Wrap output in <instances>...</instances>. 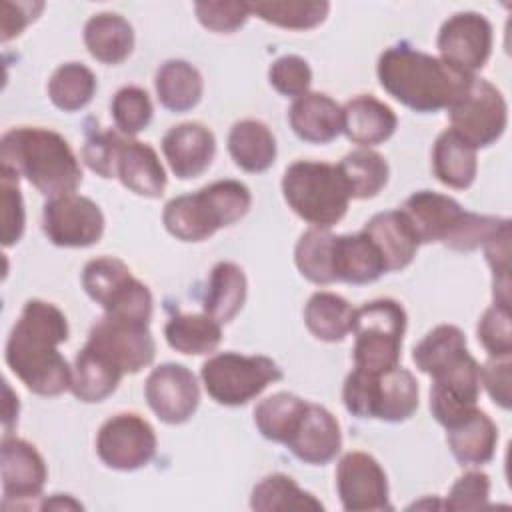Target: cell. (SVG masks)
I'll use <instances>...</instances> for the list:
<instances>
[{"label": "cell", "instance_id": "obj_1", "mask_svg": "<svg viewBox=\"0 0 512 512\" xmlns=\"http://www.w3.org/2000/svg\"><path fill=\"white\" fill-rule=\"evenodd\" d=\"M68 332V320L58 306L38 298L24 304L6 342V364L30 392L58 396L70 390L72 366L58 352Z\"/></svg>", "mask_w": 512, "mask_h": 512}, {"label": "cell", "instance_id": "obj_2", "mask_svg": "<svg viewBox=\"0 0 512 512\" xmlns=\"http://www.w3.org/2000/svg\"><path fill=\"white\" fill-rule=\"evenodd\" d=\"M376 74L380 86L414 112L448 110L474 78L440 56L420 52L408 44L386 48L378 58Z\"/></svg>", "mask_w": 512, "mask_h": 512}, {"label": "cell", "instance_id": "obj_3", "mask_svg": "<svg viewBox=\"0 0 512 512\" xmlns=\"http://www.w3.org/2000/svg\"><path fill=\"white\" fill-rule=\"evenodd\" d=\"M0 166L24 176L48 198L72 194L82 182L70 144L58 132L38 126H18L2 136Z\"/></svg>", "mask_w": 512, "mask_h": 512}, {"label": "cell", "instance_id": "obj_4", "mask_svg": "<svg viewBox=\"0 0 512 512\" xmlns=\"http://www.w3.org/2000/svg\"><path fill=\"white\" fill-rule=\"evenodd\" d=\"M252 194L238 180H216L194 194L172 198L162 212L168 234L182 242H202L232 226L250 210Z\"/></svg>", "mask_w": 512, "mask_h": 512}, {"label": "cell", "instance_id": "obj_5", "mask_svg": "<svg viewBox=\"0 0 512 512\" xmlns=\"http://www.w3.org/2000/svg\"><path fill=\"white\" fill-rule=\"evenodd\" d=\"M282 194L292 212L312 228L338 224L350 202V190L338 166L312 160H298L286 168Z\"/></svg>", "mask_w": 512, "mask_h": 512}, {"label": "cell", "instance_id": "obj_6", "mask_svg": "<svg viewBox=\"0 0 512 512\" xmlns=\"http://www.w3.org/2000/svg\"><path fill=\"white\" fill-rule=\"evenodd\" d=\"M418 396L414 374L400 364L378 374L354 368L342 388V400L350 414L384 422L408 420L418 408Z\"/></svg>", "mask_w": 512, "mask_h": 512}, {"label": "cell", "instance_id": "obj_7", "mask_svg": "<svg viewBox=\"0 0 512 512\" xmlns=\"http://www.w3.org/2000/svg\"><path fill=\"white\" fill-rule=\"evenodd\" d=\"M404 332L406 312L392 298H376L354 308V368L378 374L398 366Z\"/></svg>", "mask_w": 512, "mask_h": 512}, {"label": "cell", "instance_id": "obj_8", "mask_svg": "<svg viewBox=\"0 0 512 512\" xmlns=\"http://www.w3.org/2000/svg\"><path fill=\"white\" fill-rule=\"evenodd\" d=\"M208 396L222 406H242L284 378L282 368L268 356L220 352L200 368Z\"/></svg>", "mask_w": 512, "mask_h": 512}, {"label": "cell", "instance_id": "obj_9", "mask_svg": "<svg viewBox=\"0 0 512 512\" xmlns=\"http://www.w3.org/2000/svg\"><path fill=\"white\" fill-rule=\"evenodd\" d=\"M82 288L102 306L104 314L150 324L152 294L120 258L100 256L90 260L82 270Z\"/></svg>", "mask_w": 512, "mask_h": 512}, {"label": "cell", "instance_id": "obj_10", "mask_svg": "<svg viewBox=\"0 0 512 512\" xmlns=\"http://www.w3.org/2000/svg\"><path fill=\"white\" fill-rule=\"evenodd\" d=\"M450 124L470 146L486 148L506 130L508 106L502 92L482 78H472L464 94L448 108Z\"/></svg>", "mask_w": 512, "mask_h": 512}, {"label": "cell", "instance_id": "obj_11", "mask_svg": "<svg viewBox=\"0 0 512 512\" xmlns=\"http://www.w3.org/2000/svg\"><path fill=\"white\" fill-rule=\"evenodd\" d=\"M154 428L134 412L108 418L96 436L98 458L112 470L132 472L146 466L156 454Z\"/></svg>", "mask_w": 512, "mask_h": 512}, {"label": "cell", "instance_id": "obj_12", "mask_svg": "<svg viewBox=\"0 0 512 512\" xmlns=\"http://www.w3.org/2000/svg\"><path fill=\"white\" fill-rule=\"evenodd\" d=\"M42 230L60 248H86L104 234V214L96 202L76 192L48 198L42 210Z\"/></svg>", "mask_w": 512, "mask_h": 512}, {"label": "cell", "instance_id": "obj_13", "mask_svg": "<svg viewBox=\"0 0 512 512\" xmlns=\"http://www.w3.org/2000/svg\"><path fill=\"white\" fill-rule=\"evenodd\" d=\"M86 344L104 354L122 374L140 372L156 356V342L148 324L108 314L90 328Z\"/></svg>", "mask_w": 512, "mask_h": 512}, {"label": "cell", "instance_id": "obj_14", "mask_svg": "<svg viewBox=\"0 0 512 512\" xmlns=\"http://www.w3.org/2000/svg\"><path fill=\"white\" fill-rule=\"evenodd\" d=\"M480 364L470 352L432 376L430 412L446 430L470 416L480 396Z\"/></svg>", "mask_w": 512, "mask_h": 512}, {"label": "cell", "instance_id": "obj_15", "mask_svg": "<svg viewBox=\"0 0 512 512\" xmlns=\"http://www.w3.org/2000/svg\"><path fill=\"white\" fill-rule=\"evenodd\" d=\"M336 490L348 512L392 510L388 478L378 460L366 452H346L336 466Z\"/></svg>", "mask_w": 512, "mask_h": 512}, {"label": "cell", "instance_id": "obj_16", "mask_svg": "<svg viewBox=\"0 0 512 512\" xmlns=\"http://www.w3.org/2000/svg\"><path fill=\"white\" fill-rule=\"evenodd\" d=\"M144 396L150 410L166 424L188 422L200 404L196 376L176 362L160 364L148 374Z\"/></svg>", "mask_w": 512, "mask_h": 512}, {"label": "cell", "instance_id": "obj_17", "mask_svg": "<svg viewBox=\"0 0 512 512\" xmlns=\"http://www.w3.org/2000/svg\"><path fill=\"white\" fill-rule=\"evenodd\" d=\"M436 46L442 60L474 76L490 58L492 26L478 12H458L442 24Z\"/></svg>", "mask_w": 512, "mask_h": 512}, {"label": "cell", "instance_id": "obj_18", "mask_svg": "<svg viewBox=\"0 0 512 512\" xmlns=\"http://www.w3.org/2000/svg\"><path fill=\"white\" fill-rule=\"evenodd\" d=\"M0 474L4 502L14 500L16 506L22 500L38 498L48 478L44 458L36 446L10 434L4 436L0 446Z\"/></svg>", "mask_w": 512, "mask_h": 512}, {"label": "cell", "instance_id": "obj_19", "mask_svg": "<svg viewBox=\"0 0 512 512\" xmlns=\"http://www.w3.org/2000/svg\"><path fill=\"white\" fill-rule=\"evenodd\" d=\"M398 210L406 216L420 244L442 242L444 246L468 212L454 198L430 190L414 192Z\"/></svg>", "mask_w": 512, "mask_h": 512}, {"label": "cell", "instance_id": "obj_20", "mask_svg": "<svg viewBox=\"0 0 512 512\" xmlns=\"http://www.w3.org/2000/svg\"><path fill=\"white\" fill-rule=\"evenodd\" d=\"M284 446L304 464H328L342 446L340 424L328 408L308 402L296 430Z\"/></svg>", "mask_w": 512, "mask_h": 512}, {"label": "cell", "instance_id": "obj_21", "mask_svg": "<svg viewBox=\"0 0 512 512\" xmlns=\"http://www.w3.org/2000/svg\"><path fill=\"white\" fill-rule=\"evenodd\" d=\"M162 152L176 178L192 180L210 168L216 138L200 122H182L164 134Z\"/></svg>", "mask_w": 512, "mask_h": 512}, {"label": "cell", "instance_id": "obj_22", "mask_svg": "<svg viewBox=\"0 0 512 512\" xmlns=\"http://www.w3.org/2000/svg\"><path fill=\"white\" fill-rule=\"evenodd\" d=\"M114 178L144 198H160L166 188V172L156 150L124 134L114 160Z\"/></svg>", "mask_w": 512, "mask_h": 512}, {"label": "cell", "instance_id": "obj_23", "mask_svg": "<svg viewBox=\"0 0 512 512\" xmlns=\"http://www.w3.org/2000/svg\"><path fill=\"white\" fill-rule=\"evenodd\" d=\"M288 122L300 140L328 144L342 132V106L328 94L306 92L294 98Z\"/></svg>", "mask_w": 512, "mask_h": 512}, {"label": "cell", "instance_id": "obj_24", "mask_svg": "<svg viewBox=\"0 0 512 512\" xmlns=\"http://www.w3.org/2000/svg\"><path fill=\"white\" fill-rule=\"evenodd\" d=\"M396 126L394 110L370 94H360L342 106V132L362 148L386 142Z\"/></svg>", "mask_w": 512, "mask_h": 512}, {"label": "cell", "instance_id": "obj_25", "mask_svg": "<svg viewBox=\"0 0 512 512\" xmlns=\"http://www.w3.org/2000/svg\"><path fill=\"white\" fill-rule=\"evenodd\" d=\"M362 232L374 242L384 258L388 272L404 270L418 252V238L400 210H386L374 214Z\"/></svg>", "mask_w": 512, "mask_h": 512}, {"label": "cell", "instance_id": "obj_26", "mask_svg": "<svg viewBox=\"0 0 512 512\" xmlns=\"http://www.w3.org/2000/svg\"><path fill=\"white\" fill-rule=\"evenodd\" d=\"M332 264L336 282L348 284H370L388 272L382 254L364 232L336 236Z\"/></svg>", "mask_w": 512, "mask_h": 512}, {"label": "cell", "instance_id": "obj_27", "mask_svg": "<svg viewBox=\"0 0 512 512\" xmlns=\"http://www.w3.org/2000/svg\"><path fill=\"white\" fill-rule=\"evenodd\" d=\"M446 442L462 466H482L494 458L498 444V428L492 418L476 408L462 422L446 430Z\"/></svg>", "mask_w": 512, "mask_h": 512}, {"label": "cell", "instance_id": "obj_28", "mask_svg": "<svg viewBox=\"0 0 512 512\" xmlns=\"http://www.w3.org/2000/svg\"><path fill=\"white\" fill-rule=\"evenodd\" d=\"M122 372L96 348L84 344L72 364L70 392L86 404L106 400L120 384Z\"/></svg>", "mask_w": 512, "mask_h": 512}, {"label": "cell", "instance_id": "obj_29", "mask_svg": "<svg viewBox=\"0 0 512 512\" xmlns=\"http://www.w3.org/2000/svg\"><path fill=\"white\" fill-rule=\"evenodd\" d=\"M84 44L92 58L114 66L132 54L134 30L124 16L116 12H100L88 18L84 26Z\"/></svg>", "mask_w": 512, "mask_h": 512}, {"label": "cell", "instance_id": "obj_30", "mask_svg": "<svg viewBox=\"0 0 512 512\" xmlns=\"http://www.w3.org/2000/svg\"><path fill=\"white\" fill-rule=\"evenodd\" d=\"M228 152L234 164L246 172H266L276 160V138L260 120H240L228 132Z\"/></svg>", "mask_w": 512, "mask_h": 512}, {"label": "cell", "instance_id": "obj_31", "mask_svg": "<svg viewBox=\"0 0 512 512\" xmlns=\"http://www.w3.org/2000/svg\"><path fill=\"white\" fill-rule=\"evenodd\" d=\"M432 170L444 186L464 190L476 180V148L448 128L434 142Z\"/></svg>", "mask_w": 512, "mask_h": 512}, {"label": "cell", "instance_id": "obj_32", "mask_svg": "<svg viewBox=\"0 0 512 512\" xmlns=\"http://www.w3.org/2000/svg\"><path fill=\"white\" fill-rule=\"evenodd\" d=\"M248 294V282L244 270L234 262H218L210 270V278L204 292V314L216 322H230L244 306Z\"/></svg>", "mask_w": 512, "mask_h": 512}, {"label": "cell", "instance_id": "obj_33", "mask_svg": "<svg viewBox=\"0 0 512 512\" xmlns=\"http://www.w3.org/2000/svg\"><path fill=\"white\" fill-rule=\"evenodd\" d=\"M158 102L170 112H188L202 100L204 80L186 60H166L154 76Z\"/></svg>", "mask_w": 512, "mask_h": 512}, {"label": "cell", "instance_id": "obj_34", "mask_svg": "<svg viewBox=\"0 0 512 512\" xmlns=\"http://www.w3.org/2000/svg\"><path fill=\"white\" fill-rule=\"evenodd\" d=\"M354 308L346 298L334 292H314L304 306V324L308 332L322 342H340L352 332Z\"/></svg>", "mask_w": 512, "mask_h": 512}, {"label": "cell", "instance_id": "obj_35", "mask_svg": "<svg viewBox=\"0 0 512 512\" xmlns=\"http://www.w3.org/2000/svg\"><path fill=\"white\" fill-rule=\"evenodd\" d=\"M222 324L208 314H174L164 326L170 348L180 354H212L222 340Z\"/></svg>", "mask_w": 512, "mask_h": 512}, {"label": "cell", "instance_id": "obj_36", "mask_svg": "<svg viewBox=\"0 0 512 512\" xmlns=\"http://www.w3.org/2000/svg\"><path fill=\"white\" fill-rule=\"evenodd\" d=\"M250 508L258 512L276 510H324V504L314 494L302 490L286 474L264 476L250 494Z\"/></svg>", "mask_w": 512, "mask_h": 512}, {"label": "cell", "instance_id": "obj_37", "mask_svg": "<svg viewBox=\"0 0 512 512\" xmlns=\"http://www.w3.org/2000/svg\"><path fill=\"white\" fill-rule=\"evenodd\" d=\"M336 166L350 190V198L358 200L374 198L386 186L390 176L384 156L370 148H358L346 154Z\"/></svg>", "mask_w": 512, "mask_h": 512}, {"label": "cell", "instance_id": "obj_38", "mask_svg": "<svg viewBox=\"0 0 512 512\" xmlns=\"http://www.w3.org/2000/svg\"><path fill=\"white\" fill-rule=\"evenodd\" d=\"M468 352L466 336L458 326L440 324L432 328L412 350L416 368L424 374H438Z\"/></svg>", "mask_w": 512, "mask_h": 512}, {"label": "cell", "instance_id": "obj_39", "mask_svg": "<svg viewBox=\"0 0 512 512\" xmlns=\"http://www.w3.org/2000/svg\"><path fill=\"white\" fill-rule=\"evenodd\" d=\"M334 242L336 234L328 228L306 230L294 248V262L298 272L320 286L336 282L334 278Z\"/></svg>", "mask_w": 512, "mask_h": 512}, {"label": "cell", "instance_id": "obj_40", "mask_svg": "<svg viewBox=\"0 0 512 512\" xmlns=\"http://www.w3.org/2000/svg\"><path fill=\"white\" fill-rule=\"evenodd\" d=\"M306 404V400L292 392H276L254 408V424L266 440L286 444L296 430Z\"/></svg>", "mask_w": 512, "mask_h": 512}, {"label": "cell", "instance_id": "obj_41", "mask_svg": "<svg viewBox=\"0 0 512 512\" xmlns=\"http://www.w3.org/2000/svg\"><path fill=\"white\" fill-rule=\"evenodd\" d=\"M94 72L80 62H66L58 66L48 80V96L52 104L64 112L86 108L96 94Z\"/></svg>", "mask_w": 512, "mask_h": 512}, {"label": "cell", "instance_id": "obj_42", "mask_svg": "<svg viewBox=\"0 0 512 512\" xmlns=\"http://www.w3.org/2000/svg\"><path fill=\"white\" fill-rule=\"evenodd\" d=\"M250 14L286 30H310L322 24L330 12L328 2L310 0H260L248 2Z\"/></svg>", "mask_w": 512, "mask_h": 512}, {"label": "cell", "instance_id": "obj_43", "mask_svg": "<svg viewBox=\"0 0 512 512\" xmlns=\"http://www.w3.org/2000/svg\"><path fill=\"white\" fill-rule=\"evenodd\" d=\"M112 118L116 128L124 136H134L142 132L152 120V102L144 88L140 86H124L120 88L110 104Z\"/></svg>", "mask_w": 512, "mask_h": 512}, {"label": "cell", "instance_id": "obj_44", "mask_svg": "<svg viewBox=\"0 0 512 512\" xmlns=\"http://www.w3.org/2000/svg\"><path fill=\"white\" fill-rule=\"evenodd\" d=\"M18 174L6 166H0V204H2V244L14 246L22 234L26 224L24 202L18 186Z\"/></svg>", "mask_w": 512, "mask_h": 512}, {"label": "cell", "instance_id": "obj_45", "mask_svg": "<svg viewBox=\"0 0 512 512\" xmlns=\"http://www.w3.org/2000/svg\"><path fill=\"white\" fill-rule=\"evenodd\" d=\"M494 278V304L510 308V220L482 246Z\"/></svg>", "mask_w": 512, "mask_h": 512}, {"label": "cell", "instance_id": "obj_46", "mask_svg": "<svg viewBox=\"0 0 512 512\" xmlns=\"http://www.w3.org/2000/svg\"><path fill=\"white\" fill-rule=\"evenodd\" d=\"M268 80L278 94L298 98L308 92L312 84V70L304 58L286 54L272 62L268 68Z\"/></svg>", "mask_w": 512, "mask_h": 512}, {"label": "cell", "instance_id": "obj_47", "mask_svg": "<svg viewBox=\"0 0 512 512\" xmlns=\"http://www.w3.org/2000/svg\"><path fill=\"white\" fill-rule=\"evenodd\" d=\"M478 340L484 350L492 356H510L512 354V330H510V308L492 304L484 310L478 320Z\"/></svg>", "mask_w": 512, "mask_h": 512}, {"label": "cell", "instance_id": "obj_48", "mask_svg": "<svg viewBox=\"0 0 512 512\" xmlns=\"http://www.w3.org/2000/svg\"><path fill=\"white\" fill-rule=\"evenodd\" d=\"M198 22L212 32L232 34L250 18L248 2H196Z\"/></svg>", "mask_w": 512, "mask_h": 512}, {"label": "cell", "instance_id": "obj_49", "mask_svg": "<svg viewBox=\"0 0 512 512\" xmlns=\"http://www.w3.org/2000/svg\"><path fill=\"white\" fill-rule=\"evenodd\" d=\"M490 478L480 470L464 472L450 488L444 508L448 510H478L488 504Z\"/></svg>", "mask_w": 512, "mask_h": 512}, {"label": "cell", "instance_id": "obj_50", "mask_svg": "<svg viewBox=\"0 0 512 512\" xmlns=\"http://www.w3.org/2000/svg\"><path fill=\"white\" fill-rule=\"evenodd\" d=\"M120 140L122 132L114 130H98L90 134L80 152L84 164L102 178H114V160Z\"/></svg>", "mask_w": 512, "mask_h": 512}, {"label": "cell", "instance_id": "obj_51", "mask_svg": "<svg viewBox=\"0 0 512 512\" xmlns=\"http://www.w3.org/2000/svg\"><path fill=\"white\" fill-rule=\"evenodd\" d=\"M510 356L492 358L480 368V384H484L492 402L502 410H510L512 392H510Z\"/></svg>", "mask_w": 512, "mask_h": 512}, {"label": "cell", "instance_id": "obj_52", "mask_svg": "<svg viewBox=\"0 0 512 512\" xmlns=\"http://www.w3.org/2000/svg\"><path fill=\"white\" fill-rule=\"evenodd\" d=\"M44 8L42 2H4L2 16V42L18 36L30 22H34Z\"/></svg>", "mask_w": 512, "mask_h": 512}, {"label": "cell", "instance_id": "obj_53", "mask_svg": "<svg viewBox=\"0 0 512 512\" xmlns=\"http://www.w3.org/2000/svg\"><path fill=\"white\" fill-rule=\"evenodd\" d=\"M42 508H48V510H66V508H82L80 502H76L72 496L68 494H54L50 500H46L42 504Z\"/></svg>", "mask_w": 512, "mask_h": 512}]
</instances>
